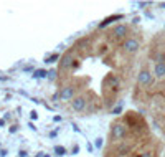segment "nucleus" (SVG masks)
<instances>
[{"label": "nucleus", "instance_id": "nucleus-1", "mask_svg": "<svg viewBox=\"0 0 165 157\" xmlns=\"http://www.w3.org/2000/svg\"><path fill=\"white\" fill-rule=\"evenodd\" d=\"M127 127L126 124L122 123H114L112 127H111V137H112V141H121V139H126L127 137Z\"/></svg>", "mask_w": 165, "mask_h": 157}, {"label": "nucleus", "instance_id": "nucleus-2", "mask_svg": "<svg viewBox=\"0 0 165 157\" xmlns=\"http://www.w3.org/2000/svg\"><path fill=\"white\" fill-rule=\"evenodd\" d=\"M140 48V43H139V40L137 38H126L124 40V43H122V50H124V53H129V55H134V53H137Z\"/></svg>", "mask_w": 165, "mask_h": 157}, {"label": "nucleus", "instance_id": "nucleus-3", "mask_svg": "<svg viewBox=\"0 0 165 157\" xmlns=\"http://www.w3.org/2000/svg\"><path fill=\"white\" fill-rule=\"evenodd\" d=\"M137 83H139V86H149L152 83V73L145 68L140 69L137 74Z\"/></svg>", "mask_w": 165, "mask_h": 157}, {"label": "nucleus", "instance_id": "nucleus-4", "mask_svg": "<svg viewBox=\"0 0 165 157\" xmlns=\"http://www.w3.org/2000/svg\"><path fill=\"white\" fill-rule=\"evenodd\" d=\"M74 93H76V89H74V86H64V88H61L60 89V99L61 101H73L74 99Z\"/></svg>", "mask_w": 165, "mask_h": 157}, {"label": "nucleus", "instance_id": "nucleus-5", "mask_svg": "<svg viewBox=\"0 0 165 157\" xmlns=\"http://www.w3.org/2000/svg\"><path fill=\"white\" fill-rule=\"evenodd\" d=\"M111 35H112L116 40H124L129 35V28H127V25H122V23H121V25H116L112 28V33H111Z\"/></svg>", "mask_w": 165, "mask_h": 157}, {"label": "nucleus", "instance_id": "nucleus-6", "mask_svg": "<svg viewBox=\"0 0 165 157\" xmlns=\"http://www.w3.org/2000/svg\"><path fill=\"white\" fill-rule=\"evenodd\" d=\"M86 96H76L74 99L71 101V108L74 109V111H78V113H81V111H84V108H86Z\"/></svg>", "mask_w": 165, "mask_h": 157}, {"label": "nucleus", "instance_id": "nucleus-7", "mask_svg": "<svg viewBox=\"0 0 165 157\" xmlns=\"http://www.w3.org/2000/svg\"><path fill=\"white\" fill-rule=\"evenodd\" d=\"M73 63H74V56H73L71 53H66V55L61 58V65H60L61 71H63V69H69V68H73Z\"/></svg>", "mask_w": 165, "mask_h": 157}, {"label": "nucleus", "instance_id": "nucleus-8", "mask_svg": "<svg viewBox=\"0 0 165 157\" xmlns=\"http://www.w3.org/2000/svg\"><path fill=\"white\" fill-rule=\"evenodd\" d=\"M154 74L157 78H163L165 76V61H157L154 66Z\"/></svg>", "mask_w": 165, "mask_h": 157}, {"label": "nucleus", "instance_id": "nucleus-9", "mask_svg": "<svg viewBox=\"0 0 165 157\" xmlns=\"http://www.w3.org/2000/svg\"><path fill=\"white\" fill-rule=\"evenodd\" d=\"M114 20H122V15H112V17H109V18H106L104 22L99 23V28H104V27H108L109 23H112Z\"/></svg>", "mask_w": 165, "mask_h": 157}, {"label": "nucleus", "instance_id": "nucleus-10", "mask_svg": "<svg viewBox=\"0 0 165 157\" xmlns=\"http://www.w3.org/2000/svg\"><path fill=\"white\" fill-rule=\"evenodd\" d=\"M33 78H48V71H45V69H37V71L33 73Z\"/></svg>", "mask_w": 165, "mask_h": 157}, {"label": "nucleus", "instance_id": "nucleus-11", "mask_svg": "<svg viewBox=\"0 0 165 157\" xmlns=\"http://www.w3.org/2000/svg\"><path fill=\"white\" fill-rule=\"evenodd\" d=\"M55 154L56 155H64V154H66V149H64L63 146H56L55 147Z\"/></svg>", "mask_w": 165, "mask_h": 157}, {"label": "nucleus", "instance_id": "nucleus-12", "mask_svg": "<svg viewBox=\"0 0 165 157\" xmlns=\"http://www.w3.org/2000/svg\"><path fill=\"white\" fill-rule=\"evenodd\" d=\"M56 74H58L56 69H51V71H48V79H50V81H55V79H56Z\"/></svg>", "mask_w": 165, "mask_h": 157}, {"label": "nucleus", "instance_id": "nucleus-13", "mask_svg": "<svg viewBox=\"0 0 165 157\" xmlns=\"http://www.w3.org/2000/svg\"><path fill=\"white\" fill-rule=\"evenodd\" d=\"M56 60H60V55H58V53H55V55H51V56L48 58V60H46V63H55Z\"/></svg>", "mask_w": 165, "mask_h": 157}, {"label": "nucleus", "instance_id": "nucleus-14", "mask_svg": "<svg viewBox=\"0 0 165 157\" xmlns=\"http://www.w3.org/2000/svg\"><path fill=\"white\" fill-rule=\"evenodd\" d=\"M94 146H96V149H101V147H102V139H101V137H98V139H96V142H94Z\"/></svg>", "mask_w": 165, "mask_h": 157}, {"label": "nucleus", "instance_id": "nucleus-15", "mask_svg": "<svg viewBox=\"0 0 165 157\" xmlns=\"http://www.w3.org/2000/svg\"><path fill=\"white\" fill-rule=\"evenodd\" d=\"M121 111H122V103H119V106L112 109V114H119Z\"/></svg>", "mask_w": 165, "mask_h": 157}, {"label": "nucleus", "instance_id": "nucleus-16", "mask_svg": "<svg viewBox=\"0 0 165 157\" xmlns=\"http://www.w3.org/2000/svg\"><path fill=\"white\" fill-rule=\"evenodd\" d=\"M137 157H154V154L152 152H142V154H139Z\"/></svg>", "mask_w": 165, "mask_h": 157}, {"label": "nucleus", "instance_id": "nucleus-17", "mask_svg": "<svg viewBox=\"0 0 165 157\" xmlns=\"http://www.w3.org/2000/svg\"><path fill=\"white\" fill-rule=\"evenodd\" d=\"M30 118H32V119H38V114H37V111H32V113H30Z\"/></svg>", "mask_w": 165, "mask_h": 157}, {"label": "nucleus", "instance_id": "nucleus-18", "mask_svg": "<svg viewBox=\"0 0 165 157\" xmlns=\"http://www.w3.org/2000/svg\"><path fill=\"white\" fill-rule=\"evenodd\" d=\"M78 152H79V147L74 146V147H73V154H78Z\"/></svg>", "mask_w": 165, "mask_h": 157}, {"label": "nucleus", "instance_id": "nucleus-19", "mask_svg": "<svg viewBox=\"0 0 165 157\" xmlns=\"http://www.w3.org/2000/svg\"><path fill=\"white\" fill-rule=\"evenodd\" d=\"M20 157H27V152H25V150H20Z\"/></svg>", "mask_w": 165, "mask_h": 157}, {"label": "nucleus", "instance_id": "nucleus-20", "mask_svg": "<svg viewBox=\"0 0 165 157\" xmlns=\"http://www.w3.org/2000/svg\"><path fill=\"white\" fill-rule=\"evenodd\" d=\"M3 124H5V119H0V127H2Z\"/></svg>", "mask_w": 165, "mask_h": 157}, {"label": "nucleus", "instance_id": "nucleus-21", "mask_svg": "<svg viewBox=\"0 0 165 157\" xmlns=\"http://www.w3.org/2000/svg\"><path fill=\"white\" fill-rule=\"evenodd\" d=\"M35 157H43V152H40L38 155H35Z\"/></svg>", "mask_w": 165, "mask_h": 157}, {"label": "nucleus", "instance_id": "nucleus-22", "mask_svg": "<svg viewBox=\"0 0 165 157\" xmlns=\"http://www.w3.org/2000/svg\"><path fill=\"white\" fill-rule=\"evenodd\" d=\"M43 157H50V155H48V154H45V155H43Z\"/></svg>", "mask_w": 165, "mask_h": 157}]
</instances>
